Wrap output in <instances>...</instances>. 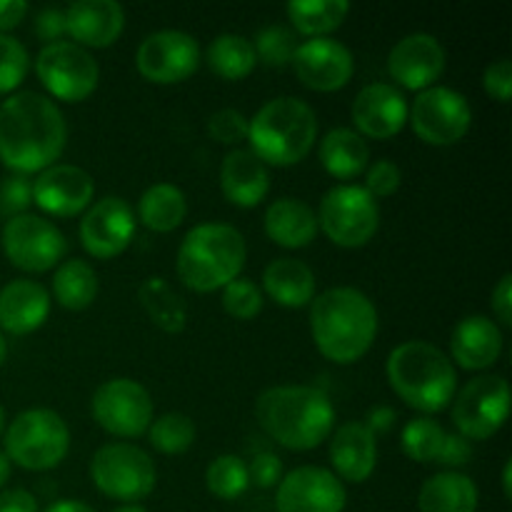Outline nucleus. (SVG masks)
I'll list each match as a JSON object with an SVG mask.
<instances>
[{
	"mask_svg": "<svg viewBox=\"0 0 512 512\" xmlns=\"http://www.w3.org/2000/svg\"><path fill=\"white\" fill-rule=\"evenodd\" d=\"M490 305H493L495 318H498L505 328H510L512 325V275L510 273H505L503 278L498 280V285L493 288V300H490Z\"/></svg>",
	"mask_w": 512,
	"mask_h": 512,
	"instance_id": "8fccbe9b",
	"label": "nucleus"
},
{
	"mask_svg": "<svg viewBox=\"0 0 512 512\" xmlns=\"http://www.w3.org/2000/svg\"><path fill=\"white\" fill-rule=\"evenodd\" d=\"M3 425H5V410L3 405H0V433H3Z\"/></svg>",
	"mask_w": 512,
	"mask_h": 512,
	"instance_id": "052dcab7",
	"label": "nucleus"
},
{
	"mask_svg": "<svg viewBox=\"0 0 512 512\" xmlns=\"http://www.w3.org/2000/svg\"><path fill=\"white\" fill-rule=\"evenodd\" d=\"M390 388L408 408L423 415L443 413L458 390V373L448 355L425 340L400 343L385 363Z\"/></svg>",
	"mask_w": 512,
	"mask_h": 512,
	"instance_id": "20e7f679",
	"label": "nucleus"
},
{
	"mask_svg": "<svg viewBox=\"0 0 512 512\" xmlns=\"http://www.w3.org/2000/svg\"><path fill=\"white\" fill-rule=\"evenodd\" d=\"M510 413V385L503 375H478L453 398V423L465 440H488Z\"/></svg>",
	"mask_w": 512,
	"mask_h": 512,
	"instance_id": "9b49d317",
	"label": "nucleus"
},
{
	"mask_svg": "<svg viewBox=\"0 0 512 512\" xmlns=\"http://www.w3.org/2000/svg\"><path fill=\"white\" fill-rule=\"evenodd\" d=\"M33 203V180L28 175L10 173L8 178H3L0 183V215H8L15 218V215H23L25 210Z\"/></svg>",
	"mask_w": 512,
	"mask_h": 512,
	"instance_id": "79ce46f5",
	"label": "nucleus"
},
{
	"mask_svg": "<svg viewBox=\"0 0 512 512\" xmlns=\"http://www.w3.org/2000/svg\"><path fill=\"white\" fill-rule=\"evenodd\" d=\"M5 355H8V343H5V338H3V333H0V365H3V360H5Z\"/></svg>",
	"mask_w": 512,
	"mask_h": 512,
	"instance_id": "bf43d9fd",
	"label": "nucleus"
},
{
	"mask_svg": "<svg viewBox=\"0 0 512 512\" xmlns=\"http://www.w3.org/2000/svg\"><path fill=\"white\" fill-rule=\"evenodd\" d=\"M35 33L40 40H45V45L58 43L63 35H68L65 30V13L58 8H45L40 10L38 18H35Z\"/></svg>",
	"mask_w": 512,
	"mask_h": 512,
	"instance_id": "de8ad7c7",
	"label": "nucleus"
},
{
	"mask_svg": "<svg viewBox=\"0 0 512 512\" xmlns=\"http://www.w3.org/2000/svg\"><path fill=\"white\" fill-rule=\"evenodd\" d=\"M195 423L185 413H165L148 428V440L158 453L180 455L195 443Z\"/></svg>",
	"mask_w": 512,
	"mask_h": 512,
	"instance_id": "e433bc0d",
	"label": "nucleus"
},
{
	"mask_svg": "<svg viewBox=\"0 0 512 512\" xmlns=\"http://www.w3.org/2000/svg\"><path fill=\"white\" fill-rule=\"evenodd\" d=\"M408 110V100L395 85L370 83L355 95L350 115H353V123L358 128L355 133H360L363 138L388 140L405 128Z\"/></svg>",
	"mask_w": 512,
	"mask_h": 512,
	"instance_id": "412c9836",
	"label": "nucleus"
},
{
	"mask_svg": "<svg viewBox=\"0 0 512 512\" xmlns=\"http://www.w3.org/2000/svg\"><path fill=\"white\" fill-rule=\"evenodd\" d=\"M263 303V290L248 278H235L223 288V308L235 320L258 318Z\"/></svg>",
	"mask_w": 512,
	"mask_h": 512,
	"instance_id": "a19ab883",
	"label": "nucleus"
},
{
	"mask_svg": "<svg viewBox=\"0 0 512 512\" xmlns=\"http://www.w3.org/2000/svg\"><path fill=\"white\" fill-rule=\"evenodd\" d=\"M408 120L423 143L443 148L468 135L473 125V110L463 93L445 85H433L418 93L413 108L408 110Z\"/></svg>",
	"mask_w": 512,
	"mask_h": 512,
	"instance_id": "4468645a",
	"label": "nucleus"
},
{
	"mask_svg": "<svg viewBox=\"0 0 512 512\" xmlns=\"http://www.w3.org/2000/svg\"><path fill=\"white\" fill-rule=\"evenodd\" d=\"M45 512H95L88 503H80V500H58V503L50 505Z\"/></svg>",
	"mask_w": 512,
	"mask_h": 512,
	"instance_id": "5fc2aeb1",
	"label": "nucleus"
},
{
	"mask_svg": "<svg viewBox=\"0 0 512 512\" xmlns=\"http://www.w3.org/2000/svg\"><path fill=\"white\" fill-rule=\"evenodd\" d=\"M68 143V123L53 98L33 90L0 105V163L18 175L43 173Z\"/></svg>",
	"mask_w": 512,
	"mask_h": 512,
	"instance_id": "f257e3e1",
	"label": "nucleus"
},
{
	"mask_svg": "<svg viewBox=\"0 0 512 512\" xmlns=\"http://www.w3.org/2000/svg\"><path fill=\"white\" fill-rule=\"evenodd\" d=\"M320 163L325 173L338 180H353L368 170V140L353 128H333L320 140Z\"/></svg>",
	"mask_w": 512,
	"mask_h": 512,
	"instance_id": "c85d7f7f",
	"label": "nucleus"
},
{
	"mask_svg": "<svg viewBox=\"0 0 512 512\" xmlns=\"http://www.w3.org/2000/svg\"><path fill=\"white\" fill-rule=\"evenodd\" d=\"M348 505L345 485L333 470L303 465L283 475L275 493L278 512H343Z\"/></svg>",
	"mask_w": 512,
	"mask_h": 512,
	"instance_id": "dca6fc26",
	"label": "nucleus"
},
{
	"mask_svg": "<svg viewBox=\"0 0 512 512\" xmlns=\"http://www.w3.org/2000/svg\"><path fill=\"white\" fill-rule=\"evenodd\" d=\"M290 65L300 83L318 93H333V90L345 88L355 73V58L350 48L330 35L298 43Z\"/></svg>",
	"mask_w": 512,
	"mask_h": 512,
	"instance_id": "a211bd4d",
	"label": "nucleus"
},
{
	"mask_svg": "<svg viewBox=\"0 0 512 512\" xmlns=\"http://www.w3.org/2000/svg\"><path fill=\"white\" fill-rule=\"evenodd\" d=\"M30 70V55L13 35H0V95L18 88Z\"/></svg>",
	"mask_w": 512,
	"mask_h": 512,
	"instance_id": "ea45409f",
	"label": "nucleus"
},
{
	"mask_svg": "<svg viewBox=\"0 0 512 512\" xmlns=\"http://www.w3.org/2000/svg\"><path fill=\"white\" fill-rule=\"evenodd\" d=\"M248 485V465L238 455H218L205 470V488L220 500L240 498Z\"/></svg>",
	"mask_w": 512,
	"mask_h": 512,
	"instance_id": "4c0bfd02",
	"label": "nucleus"
},
{
	"mask_svg": "<svg viewBox=\"0 0 512 512\" xmlns=\"http://www.w3.org/2000/svg\"><path fill=\"white\" fill-rule=\"evenodd\" d=\"M113 512H148V510H145L143 505L135 503V505H120V508H115Z\"/></svg>",
	"mask_w": 512,
	"mask_h": 512,
	"instance_id": "13d9d810",
	"label": "nucleus"
},
{
	"mask_svg": "<svg viewBox=\"0 0 512 512\" xmlns=\"http://www.w3.org/2000/svg\"><path fill=\"white\" fill-rule=\"evenodd\" d=\"M93 418L105 433L115 438H140L153 423V398L130 378L105 380L90 400Z\"/></svg>",
	"mask_w": 512,
	"mask_h": 512,
	"instance_id": "ddd939ff",
	"label": "nucleus"
},
{
	"mask_svg": "<svg viewBox=\"0 0 512 512\" xmlns=\"http://www.w3.org/2000/svg\"><path fill=\"white\" fill-rule=\"evenodd\" d=\"M445 438H448V433H445L438 420L420 415V418L410 420L405 425L400 445H403V453L415 463H438Z\"/></svg>",
	"mask_w": 512,
	"mask_h": 512,
	"instance_id": "c9c22d12",
	"label": "nucleus"
},
{
	"mask_svg": "<svg viewBox=\"0 0 512 512\" xmlns=\"http://www.w3.org/2000/svg\"><path fill=\"white\" fill-rule=\"evenodd\" d=\"M10 468H13V463H10L8 455L0 450V488H3V485L10 480Z\"/></svg>",
	"mask_w": 512,
	"mask_h": 512,
	"instance_id": "6e6d98bb",
	"label": "nucleus"
},
{
	"mask_svg": "<svg viewBox=\"0 0 512 512\" xmlns=\"http://www.w3.org/2000/svg\"><path fill=\"white\" fill-rule=\"evenodd\" d=\"M450 353L463 370H488L503 353V333L488 315H465L450 333Z\"/></svg>",
	"mask_w": 512,
	"mask_h": 512,
	"instance_id": "5701e85b",
	"label": "nucleus"
},
{
	"mask_svg": "<svg viewBox=\"0 0 512 512\" xmlns=\"http://www.w3.org/2000/svg\"><path fill=\"white\" fill-rule=\"evenodd\" d=\"M50 315V293L38 280L20 278L0 290V328L10 335L35 333Z\"/></svg>",
	"mask_w": 512,
	"mask_h": 512,
	"instance_id": "393cba45",
	"label": "nucleus"
},
{
	"mask_svg": "<svg viewBox=\"0 0 512 512\" xmlns=\"http://www.w3.org/2000/svg\"><path fill=\"white\" fill-rule=\"evenodd\" d=\"M53 295L65 310H85L98 295V275L80 258L63 260L53 275Z\"/></svg>",
	"mask_w": 512,
	"mask_h": 512,
	"instance_id": "473e14b6",
	"label": "nucleus"
},
{
	"mask_svg": "<svg viewBox=\"0 0 512 512\" xmlns=\"http://www.w3.org/2000/svg\"><path fill=\"white\" fill-rule=\"evenodd\" d=\"M248 480L258 488H275L283 480V460L275 453H258L248 465Z\"/></svg>",
	"mask_w": 512,
	"mask_h": 512,
	"instance_id": "49530a36",
	"label": "nucleus"
},
{
	"mask_svg": "<svg viewBox=\"0 0 512 512\" xmlns=\"http://www.w3.org/2000/svg\"><path fill=\"white\" fill-rule=\"evenodd\" d=\"M400 183H403V173H400L398 163L388 158L375 160L373 165H368L365 170V185L363 188L368 190L373 198H390V195L398 193Z\"/></svg>",
	"mask_w": 512,
	"mask_h": 512,
	"instance_id": "c03bdc74",
	"label": "nucleus"
},
{
	"mask_svg": "<svg viewBox=\"0 0 512 512\" xmlns=\"http://www.w3.org/2000/svg\"><path fill=\"white\" fill-rule=\"evenodd\" d=\"M188 215L185 193L173 183H155L140 195L138 218L153 233H170Z\"/></svg>",
	"mask_w": 512,
	"mask_h": 512,
	"instance_id": "7c9ffc66",
	"label": "nucleus"
},
{
	"mask_svg": "<svg viewBox=\"0 0 512 512\" xmlns=\"http://www.w3.org/2000/svg\"><path fill=\"white\" fill-rule=\"evenodd\" d=\"M330 463L345 483H365L378 465V440L363 423H345L330 433Z\"/></svg>",
	"mask_w": 512,
	"mask_h": 512,
	"instance_id": "b1692460",
	"label": "nucleus"
},
{
	"mask_svg": "<svg viewBox=\"0 0 512 512\" xmlns=\"http://www.w3.org/2000/svg\"><path fill=\"white\" fill-rule=\"evenodd\" d=\"M10 463L43 473L58 468L70 450L68 423L55 410L33 408L20 413L5 430L3 440Z\"/></svg>",
	"mask_w": 512,
	"mask_h": 512,
	"instance_id": "0eeeda50",
	"label": "nucleus"
},
{
	"mask_svg": "<svg viewBox=\"0 0 512 512\" xmlns=\"http://www.w3.org/2000/svg\"><path fill=\"white\" fill-rule=\"evenodd\" d=\"M483 88L490 98L498 103H510L512 95V63L508 58H500L490 63L483 73Z\"/></svg>",
	"mask_w": 512,
	"mask_h": 512,
	"instance_id": "a18cd8bd",
	"label": "nucleus"
},
{
	"mask_svg": "<svg viewBox=\"0 0 512 512\" xmlns=\"http://www.w3.org/2000/svg\"><path fill=\"white\" fill-rule=\"evenodd\" d=\"M25 15H28V3L25 0H0V35L20 25Z\"/></svg>",
	"mask_w": 512,
	"mask_h": 512,
	"instance_id": "864d4df0",
	"label": "nucleus"
},
{
	"mask_svg": "<svg viewBox=\"0 0 512 512\" xmlns=\"http://www.w3.org/2000/svg\"><path fill=\"white\" fill-rule=\"evenodd\" d=\"M263 290L283 308H303L315 298V273L295 258H275L263 270Z\"/></svg>",
	"mask_w": 512,
	"mask_h": 512,
	"instance_id": "cd10ccee",
	"label": "nucleus"
},
{
	"mask_svg": "<svg viewBox=\"0 0 512 512\" xmlns=\"http://www.w3.org/2000/svg\"><path fill=\"white\" fill-rule=\"evenodd\" d=\"M5 258L25 273H48L68 253V240L43 215H15L3 228Z\"/></svg>",
	"mask_w": 512,
	"mask_h": 512,
	"instance_id": "f8f14e48",
	"label": "nucleus"
},
{
	"mask_svg": "<svg viewBox=\"0 0 512 512\" xmlns=\"http://www.w3.org/2000/svg\"><path fill=\"white\" fill-rule=\"evenodd\" d=\"M35 73L43 88L63 103L90 98L100 80V68L93 55L70 40L45 45L35 58Z\"/></svg>",
	"mask_w": 512,
	"mask_h": 512,
	"instance_id": "9d476101",
	"label": "nucleus"
},
{
	"mask_svg": "<svg viewBox=\"0 0 512 512\" xmlns=\"http://www.w3.org/2000/svg\"><path fill=\"white\" fill-rule=\"evenodd\" d=\"M208 135L223 145H238L248 140V118L240 110L223 108L208 118Z\"/></svg>",
	"mask_w": 512,
	"mask_h": 512,
	"instance_id": "37998d69",
	"label": "nucleus"
},
{
	"mask_svg": "<svg viewBox=\"0 0 512 512\" xmlns=\"http://www.w3.org/2000/svg\"><path fill=\"white\" fill-rule=\"evenodd\" d=\"M318 140V118L305 100L280 95L248 120L250 153L265 165L288 168L308 158Z\"/></svg>",
	"mask_w": 512,
	"mask_h": 512,
	"instance_id": "39448f33",
	"label": "nucleus"
},
{
	"mask_svg": "<svg viewBox=\"0 0 512 512\" xmlns=\"http://www.w3.org/2000/svg\"><path fill=\"white\" fill-rule=\"evenodd\" d=\"M220 188L228 203L238 208H255L270 193V173L263 160L248 148L230 150L220 165Z\"/></svg>",
	"mask_w": 512,
	"mask_h": 512,
	"instance_id": "a878e982",
	"label": "nucleus"
},
{
	"mask_svg": "<svg viewBox=\"0 0 512 512\" xmlns=\"http://www.w3.org/2000/svg\"><path fill=\"white\" fill-rule=\"evenodd\" d=\"M135 238V215L118 195L98 200L80 220V243L93 258L110 260L128 250Z\"/></svg>",
	"mask_w": 512,
	"mask_h": 512,
	"instance_id": "f3484780",
	"label": "nucleus"
},
{
	"mask_svg": "<svg viewBox=\"0 0 512 512\" xmlns=\"http://www.w3.org/2000/svg\"><path fill=\"white\" fill-rule=\"evenodd\" d=\"M90 478L105 498L135 505L148 498L158 483L153 458L133 443H108L90 460Z\"/></svg>",
	"mask_w": 512,
	"mask_h": 512,
	"instance_id": "6e6552de",
	"label": "nucleus"
},
{
	"mask_svg": "<svg viewBox=\"0 0 512 512\" xmlns=\"http://www.w3.org/2000/svg\"><path fill=\"white\" fill-rule=\"evenodd\" d=\"M205 58H208L210 70L225 80L248 78L255 70V65H258L253 40H248L245 35L238 33L218 35V38L208 45Z\"/></svg>",
	"mask_w": 512,
	"mask_h": 512,
	"instance_id": "f704fd0d",
	"label": "nucleus"
},
{
	"mask_svg": "<svg viewBox=\"0 0 512 512\" xmlns=\"http://www.w3.org/2000/svg\"><path fill=\"white\" fill-rule=\"evenodd\" d=\"M135 65L150 83H183L198 70L200 45L193 35L183 30H158L140 43Z\"/></svg>",
	"mask_w": 512,
	"mask_h": 512,
	"instance_id": "2eb2a0df",
	"label": "nucleus"
},
{
	"mask_svg": "<svg viewBox=\"0 0 512 512\" xmlns=\"http://www.w3.org/2000/svg\"><path fill=\"white\" fill-rule=\"evenodd\" d=\"M95 183L88 170L55 163L33 180V203L53 218H73L93 205Z\"/></svg>",
	"mask_w": 512,
	"mask_h": 512,
	"instance_id": "6ab92c4d",
	"label": "nucleus"
},
{
	"mask_svg": "<svg viewBox=\"0 0 512 512\" xmlns=\"http://www.w3.org/2000/svg\"><path fill=\"white\" fill-rule=\"evenodd\" d=\"M265 235L288 250L308 248L318 235V215L298 198H278L265 208Z\"/></svg>",
	"mask_w": 512,
	"mask_h": 512,
	"instance_id": "bb28decb",
	"label": "nucleus"
},
{
	"mask_svg": "<svg viewBox=\"0 0 512 512\" xmlns=\"http://www.w3.org/2000/svg\"><path fill=\"white\" fill-rule=\"evenodd\" d=\"M248 258L245 238L228 223H203L188 230L178 248V278L195 293H213L240 278Z\"/></svg>",
	"mask_w": 512,
	"mask_h": 512,
	"instance_id": "423d86ee",
	"label": "nucleus"
},
{
	"mask_svg": "<svg viewBox=\"0 0 512 512\" xmlns=\"http://www.w3.org/2000/svg\"><path fill=\"white\" fill-rule=\"evenodd\" d=\"M470 455H473V445H470V440H465L463 435L458 433H448V438H445V445H443V453H440L438 458V465H445V468H460V465H465L470 460Z\"/></svg>",
	"mask_w": 512,
	"mask_h": 512,
	"instance_id": "09e8293b",
	"label": "nucleus"
},
{
	"mask_svg": "<svg viewBox=\"0 0 512 512\" xmlns=\"http://www.w3.org/2000/svg\"><path fill=\"white\" fill-rule=\"evenodd\" d=\"M395 420H398V413H395L393 408H388V405H378V408L368 410L363 425L370 430V433L378 435V433H388V430L395 425Z\"/></svg>",
	"mask_w": 512,
	"mask_h": 512,
	"instance_id": "603ef678",
	"label": "nucleus"
},
{
	"mask_svg": "<svg viewBox=\"0 0 512 512\" xmlns=\"http://www.w3.org/2000/svg\"><path fill=\"white\" fill-rule=\"evenodd\" d=\"M310 333L323 358L358 363L378 338V310L358 288H330L310 305Z\"/></svg>",
	"mask_w": 512,
	"mask_h": 512,
	"instance_id": "f03ea898",
	"label": "nucleus"
},
{
	"mask_svg": "<svg viewBox=\"0 0 512 512\" xmlns=\"http://www.w3.org/2000/svg\"><path fill=\"white\" fill-rule=\"evenodd\" d=\"M253 48L260 63H265L268 68H283V65L293 63L298 40H295L293 30L283 28V25H270V28L260 30Z\"/></svg>",
	"mask_w": 512,
	"mask_h": 512,
	"instance_id": "58836bf2",
	"label": "nucleus"
},
{
	"mask_svg": "<svg viewBox=\"0 0 512 512\" xmlns=\"http://www.w3.org/2000/svg\"><path fill=\"white\" fill-rule=\"evenodd\" d=\"M478 503V485L473 483V478L455 470L428 478L418 493L420 512H475Z\"/></svg>",
	"mask_w": 512,
	"mask_h": 512,
	"instance_id": "c756f323",
	"label": "nucleus"
},
{
	"mask_svg": "<svg viewBox=\"0 0 512 512\" xmlns=\"http://www.w3.org/2000/svg\"><path fill=\"white\" fill-rule=\"evenodd\" d=\"M65 30L80 48H108L125 28V10L115 0H78L68 5Z\"/></svg>",
	"mask_w": 512,
	"mask_h": 512,
	"instance_id": "4be33fe9",
	"label": "nucleus"
},
{
	"mask_svg": "<svg viewBox=\"0 0 512 512\" xmlns=\"http://www.w3.org/2000/svg\"><path fill=\"white\" fill-rule=\"evenodd\" d=\"M255 420L278 445L305 453L330 438L335 408L328 395L313 385H278L260 393Z\"/></svg>",
	"mask_w": 512,
	"mask_h": 512,
	"instance_id": "7ed1b4c3",
	"label": "nucleus"
},
{
	"mask_svg": "<svg viewBox=\"0 0 512 512\" xmlns=\"http://www.w3.org/2000/svg\"><path fill=\"white\" fill-rule=\"evenodd\" d=\"M138 300L153 325H158L165 333H183L185 323H188V305L170 288L168 280L158 278V275L143 280L138 288Z\"/></svg>",
	"mask_w": 512,
	"mask_h": 512,
	"instance_id": "2f4dec72",
	"label": "nucleus"
},
{
	"mask_svg": "<svg viewBox=\"0 0 512 512\" xmlns=\"http://www.w3.org/2000/svg\"><path fill=\"white\" fill-rule=\"evenodd\" d=\"M445 70V48L430 33H410L400 38L388 53V73L408 90L433 88Z\"/></svg>",
	"mask_w": 512,
	"mask_h": 512,
	"instance_id": "aec40b11",
	"label": "nucleus"
},
{
	"mask_svg": "<svg viewBox=\"0 0 512 512\" xmlns=\"http://www.w3.org/2000/svg\"><path fill=\"white\" fill-rule=\"evenodd\" d=\"M503 493H505V498H512V463L508 460V463H505V468H503Z\"/></svg>",
	"mask_w": 512,
	"mask_h": 512,
	"instance_id": "4d7b16f0",
	"label": "nucleus"
},
{
	"mask_svg": "<svg viewBox=\"0 0 512 512\" xmlns=\"http://www.w3.org/2000/svg\"><path fill=\"white\" fill-rule=\"evenodd\" d=\"M318 228L340 248H363L380 228L378 200L363 185H335L323 195Z\"/></svg>",
	"mask_w": 512,
	"mask_h": 512,
	"instance_id": "1a4fd4ad",
	"label": "nucleus"
},
{
	"mask_svg": "<svg viewBox=\"0 0 512 512\" xmlns=\"http://www.w3.org/2000/svg\"><path fill=\"white\" fill-rule=\"evenodd\" d=\"M0 512H38V503L23 488L3 490L0 493Z\"/></svg>",
	"mask_w": 512,
	"mask_h": 512,
	"instance_id": "3c124183",
	"label": "nucleus"
},
{
	"mask_svg": "<svg viewBox=\"0 0 512 512\" xmlns=\"http://www.w3.org/2000/svg\"><path fill=\"white\" fill-rule=\"evenodd\" d=\"M290 23L300 35L308 38H328V33L343 25L350 13V3L345 0H295L285 8Z\"/></svg>",
	"mask_w": 512,
	"mask_h": 512,
	"instance_id": "72a5a7b5",
	"label": "nucleus"
}]
</instances>
